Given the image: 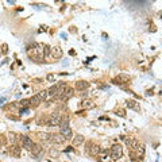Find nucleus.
<instances>
[{"label":"nucleus","mask_w":162,"mask_h":162,"mask_svg":"<svg viewBox=\"0 0 162 162\" xmlns=\"http://www.w3.org/2000/svg\"><path fill=\"white\" fill-rule=\"evenodd\" d=\"M122 154H123L122 146H120L119 143L114 145V146H112V149H111V155H112V158H114V159H119L120 157H122Z\"/></svg>","instance_id":"1"},{"label":"nucleus","mask_w":162,"mask_h":162,"mask_svg":"<svg viewBox=\"0 0 162 162\" xmlns=\"http://www.w3.org/2000/svg\"><path fill=\"white\" fill-rule=\"evenodd\" d=\"M20 142H22V146L24 147V149H27V150H30L32 147V145H34V142H32V139L30 138V136H26V135H22V136H19Z\"/></svg>","instance_id":"2"},{"label":"nucleus","mask_w":162,"mask_h":162,"mask_svg":"<svg viewBox=\"0 0 162 162\" xmlns=\"http://www.w3.org/2000/svg\"><path fill=\"white\" fill-rule=\"evenodd\" d=\"M114 83L115 84H127V83H130V76L122 73V74H119V76H116V77H115Z\"/></svg>","instance_id":"3"},{"label":"nucleus","mask_w":162,"mask_h":162,"mask_svg":"<svg viewBox=\"0 0 162 162\" xmlns=\"http://www.w3.org/2000/svg\"><path fill=\"white\" fill-rule=\"evenodd\" d=\"M50 141H52L53 143H55V145H63L66 139L63 138L61 134H52L50 135Z\"/></svg>","instance_id":"4"},{"label":"nucleus","mask_w":162,"mask_h":162,"mask_svg":"<svg viewBox=\"0 0 162 162\" xmlns=\"http://www.w3.org/2000/svg\"><path fill=\"white\" fill-rule=\"evenodd\" d=\"M73 95H74V89H73V88H66V89L63 91L62 95L59 96V99L66 101V100H69L70 97H73Z\"/></svg>","instance_id":"5"},{"label":"nucleus","mask_w":162,"mask_h":162,"mask_svg":"<svg viewBox=\"0 0 162 162\" xmlns=\"http://www.w3.org/2000/svg\"><path fill=\"white\" fill-rule=\"evenodd\" d=\"M10 154L12 157H15V158H19L20 157V146L18 145H11L10 146Z\"/></svg>","instance_id":"6"},{"label":"nucleus","mask_w":162,"mask_h":162,"mask_svg":"<svg viewBox=\"0 0 162 162\" xmlns=\"http://www.w3.org/2000/svg\"><path fill=\"white\" fill-rule=\"evenodd\" d=\"M30 151H31L32 155H35V157H39L41 154H42V146H41L39 143H34L32 145V147L30 149Z\"/></svg>","instance_id":"7"},{"label":"nucleus","mask_w":162,"mask_h":162,"mask_svg":"<svg viewBox=\"0 0 162 162\" xmlns=\"http://www.w3.org/2000/svg\"><path fill=\"white\" fill-rule=\"evenodd\" d=\"M50 53L54 58H61L62 57V49L59 48V46H54V48L50 49Z\"/></svg>","instance_id":"8"},{"label":"nucleus","mask_w":162,"mask_h":162,"mask_svg":"<svg viewBox=\"0 0 162 162\" xmlns=\"http://www.w3.org/2000/svg\"><path fill=\"white\" fill-rule=\"evenodd\" d=\"M84 141H85V138H84V135H81V134H77L74 136V138H73V146H81V145H83L84 143Z\"/></svg>","instance_id":"9"},{"label":"nucleus","mask_w":162,"mask_h":162,"mask_svg":"<svg viewBox=\"0 0 162 162\" xmlns=\"http://www.w3.org/2000/svg\"><path fill=\"white\" fill-rule=\"evenodd\" d=\"M59 134L62 135L65 139H70V138H72V135H73V132H72V130L69 128V127H65V128H61Z\"/></svg>","instance_id":"10"},{"label":"nucleus","mask_w":162,"mask_h":162,"mask_svg":"<svg viewBox=\"0 0 162 162\" xmlns=\"http://www.w3.org/2000/svg\"><path fill=\"white\" fill-rule=\"evenodd\" d=\"M88 87H89V83L87 81H76V89L79 91H87Z\"/></svg>","instance_id":"11"},{"label":"nucleus","mask_w":162,"mask_h":162,"mask_svg":"<svg viewBox=\"0 0 162 162\" xmlns=\"http://www.w3.org/2000/svg\"><path fill=\"white\" fill-rule=\"evenodd\" d=\"M100 146L99 145H95V143H92V146H89V153L91 155H99L100 154Z\"/></svg>","instance_id":"12"},{"label":"nucleus","mask_w":162,"mask_h":162,"mask_svg":"<svg viewBox=\"0 0 162 162\" xmlns=\"http://www.w3.org/2000/svg\"><path fill=\"white\" fill-rule=\"evenodd\" d=\"M80 105H81L83 108H85V110H87V108H93V107H95L93 101H92V100H89V99H84L83 101H81V104H80Z\"/></svg>","instance_id":"13"},{"label":"nucleus","mask_w":162,"mask_h":162,"mask_svg":"<svg viewBox=\"0 0 162 162\" xmlns=\"http://www.w3.org/2000/svg\"><path fill=\"white\" fill-rule=\"evenodd\" d=\"M42 103V100H41V97L38 95L32 96L31 99H30V105H32V107H37V105H39V104Z\"/></svg>","instance_id":"14"},{"label":"nucleus","mask_w":162,"mask_h":162,"mask_svg":"<svg viewBox=\"0 0 162 162\" xmlns=\"http://www.w3.org/2000/svg\"><path fill=\"white\" fill-rule=\"evenodd\" d=\"M7 139H8V142L11 143V145H16L18 135H16L15 132H8V134H7Z\"/></svg>","instance_id":"15"},{"label":"nucleus","mask_w":162,"mask_h":162,"mask_svg":"<svg viewBox=\"0 0 162 162\" xmlns=\"http://www.w3.org/2000/svg\"><path fill=\"white\" fill-rule=\"evenodd\" d=\"M48 119H49V116H46V115H41L39 118L37 119V123H38L39 126H43V124H48Z\"/></svg>","instance_id":"16"},{"label":"nucleus","mask_w":162,"mask_h":162,"mask_svg":"<svg viewBox=\"0 0 162 162\" xmlns=\"http://www.w3.org/2000/svg\"><path fill=\"white\" fill-rule=\"evenodd\" d=\"M59 127H61V128L69 127V118H68V116H62V118H61V122H59Z\"/></svg>","instance_id":"17"},{"label":"nucleus","mask_w":162,"mask_h":162,"mask_svg":"<svg viewBox=\"0 0 162 162\" xmlns=\"http://www.w3.org/2000/svg\"><path fill=\"white\" fill-rule=\"evenodd\" d=\"M127 107L132 108V110H135V111H139L138 104H136V101H134V100H128V101H127Z\"/></svg>","instance_id":"18"},{"label":"nucleus","mask_w":162,"mask_h":162,"mask_svg":"<svg viewBox=\"0 0 162 162\" xmlns=\"http://www.w3.org/2000/svg\"><path fill=\"white\" fill-rule=\"evenodd\" d=\"M50 135L52 134H48V132H41L39 134V139L43 141V142H49L50 141Z\"/></svg>","instance_id":"19"},{"label":"nucleus","mask_w":162,"mask_h":162,"mask_svg":"<svg viewBox=\"0 0 162 162\" xmlns=\"http://www.w3.org/2000/svg\"><path fill=\"white\" fill-rule=\"evenodd\" d=\"M49 155L52 157V158H58L59 157V151L57 149H50L49 150Z\"/></svg>","instance_id":"20"},{"label":"nucleus","mask_w":162,"mask_h":162,"mask_svg":"<svg viewBox=\"0 0 162 162\" xmlns=\"http://www.w3.org/2000/svg\"><path fill=\"white\" fill-rule=\"evenodd\" d=\"M48 95L57 97V85H53V87L50 88V89H49V91H48Z\"/></svg>","instance_id":"21"},{"label":"nucleus","mask_w":162,"mask_h":162,"mask_svg":"<svg viewBox=\"0 0 162 162\" xmlns=\"http://www.w3.org/2000/svg\"><path fill=\"white\" fill-rule=\"evenodd\" d=\"M19 105L20 107H30V100L23 99L22 101H19Z\"/></svg>","instance_id":"22"},{"label":"nucleus","mask_w":162,"mask_h":162,"mask_svg":"<svg viewBox=\"0 0 162 162\" xmlns=\"http://www.w3.org/2000/svg\"><path fill=\"white\" fill-rule=\"evenodd\" d=\"M38 96H39L41 100L43 101V100H46V97H48V91H41L39 93H38Z\"/></svg>","instance_id":"23"},{"label":"nucleus","mask_w":162,"mask_h":162,"mask_svg":"<svg viewBox=\"0 0 162 162\" xmlns=\"http://www.w3.org/2000/svg\"><path fill=\"white\" fill-rule=\"evenodd\" d=\"M132 141L134 139H131V138H124V142H126V145L128 147H131V145H132Z\"/></svg>","instance_id":"24"},{"label":"nucleus","mask_w":162,"mask_h":162,"mask_svg":"<svg viewBox=\"0 0 162 162\" xmlns=\"http://www.w3.org/2000/svg\"><path fill=\"white\" fill-rule=\"evenodd\" d=\"M46 80H48V81H50V83H53V81L55 80L54 74H52V73H50V74H48V76H46Z\"/></svg>","instance_id":"25"},{"label":"nucleus","mask_w":162,"mask_h":162,"mask_svg":"<svg viewBox=\"0 0 162 162\" xmlns=\"http://www.w3.org/2000/svg\"><path fill=\"white\" fill-rule=\"evenodd\" d=\"M80 97L81 99H85V97H88V92H85V91H81V93H80Z\"/></svg>","instance_id":"26"},{"label":"nucleus","mask_w":162,"mask_h":162,"mask_svg":"<svg viewBox=\"0 0 162 162\" xmlns=\"http://www.w3.org/2000/svg\"><path fill=\"white\" fill-rule=\"evenodd\" d=\"M116 115L122 116V118H124V116H126V114H124V111H123V110H118V111H116Z\"/></svg>","instance_id":"27"},{"label":"nucleus","mask_w":162,"mask_h":162,"mask_svg":"<svg viewBox=\"0 0 162 162\" xmlns=\"http://www.w3.org/2000/svg\"><path fill=\"white\" fill-rule=\"evenodd\" d=\"M0 146H1V143H0Z\"/></svg>","instance_id":"28"}]
</instances>
